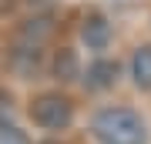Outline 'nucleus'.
Here are the masks:
<instances>
[{
	"mask_svg": "<svg viewBox=\"0 0 151 144\" xmlns=\"http://www.w3.org/2000/svg\"><path fill=\"white\" fill-rule=\"evenodd\" d=\"M91 134L101 144H145L148 141V124L138 111L131 107H101L91 117Z\"/></svg>",
	"mask_w": 151,
	"mask_h": 144,
	"instance_id": "nucleus-1",
	"label": "nucleus"
},
{
	"mask_svg": "<svg viewBox=\"0 0 151 144\" xmlns=\"http://www.w3.org/2000/svg\"><path fill=\"white\" fill-rule=\"evenodd\" d=\"M27 114L40 131H50V134L67 131L70 121H74V101L67 94H60V91H44V94H37L30 101Z\"/></svg>",
	"mask_w": 151,
	"mask_h": 144,
	"instance_id": "nucleus-2",
	"label": "nucleus"
},
{
	"mask_svg": "<svg viewBox=\"0 0 151 144\" xmlns=\"http://www.w3.org/2000/svg\"><path fill=\"white\" fill-rule=\"evenodd\" d=\"M81 44L87 50H94V54L108 50V44H111V24H108L104 14H87L81 20Z\"/></svg>",
	"mask_w": 151,
	"mask_h": 144,
	"instance_id": "nucleus-3",
	"label": "nucleus"
},
{
	"mask_svg": "<svg viewBox=\"0 0 151 144\" xmlns=\"http://www.w3.org/2000/svg\"><path fill=\"white\" fill-rule=\"evenodd\" d=\"M84 87L87 91H108V87H114V80H118V60H111V57H97L87 64L84 70Z\"/></svg>",
	"mask_w": 151,
	"mask_h": 144,
	"instance_id": "nucleus-4",
	"label": "nucleus"
},
{
	"mask_svg": "<svg viewBox=\"0 0 151 144\" xmlns=\"http://www.w3.org/2000/svg\"><path fill=\"white\" fill-rule=\"evenodd\" d=\"M131 84L138 91H151V44H138L131 54Z\"/></svg>",
	"mask_w": 151,
	"mask_h": 144,
	"instance_id": "nucleus-5",
	"label": "nucleus"
},
{
	"mask_svg": "<svg viewBox=\"0 0 151 144\" xmlns=\"http://www.w3.org/2000/svg\"><path fill=\"white\" fill-rule=\"evenodd\" d=\"M54 77H57V80H74V77H81V74H77V57H74L70 47H60V50H57V57H54Z\"/></svg>",
	"mask_w": 151,
	"mask_h": 144,
	"instance_id": "nucleus-6",
	"label": "nucleus"
},
{
	"mask_svg": "<svg viewBox=\"0 0 151 144\" xmlns=\"http://www.w3.org/2000/svg\"><path fill=\"white\" fill-rule=\"evenodd\" d=\"M0 144H30L17 124H0Z\"/></svg>",
	"mask_w": 151,
	"mask_h": 144,
	"instance_id": "nucleus-7",
	"label": "nucleus"
},
{
	"mask_svg": "<svg viewBox=\"0 0 151 144\" xmlns=\"http://www.w3.org/2000/svg\"><path fill=\"white\" fill-rule=\"evenodd\" d=\"M40 144H57V141H50V138H47V141H40Z\"/></svg>",
	"mask_w": 151,
	"mask_h": 144,
	"instance_id": "nucleus-8",
	"label": "nucleus"
}]
</instances>
